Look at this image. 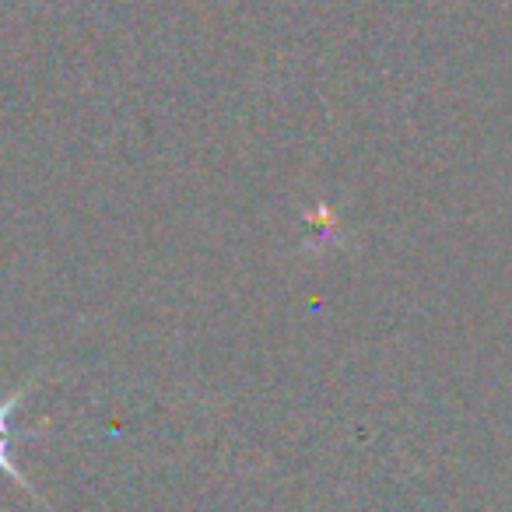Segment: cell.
<instances>
[{
  "label": "cell",
  "mask_w": 512,
  "mask_h": 512,
  "mask_svg": "<svg viewBox=\"0 0 512 512\" xmlns=\"http://www.w3.org/2000/svg\"><path fill=\"white\" fill-rule=\"evenodd\" d=\"M36 383H39V379H32V383H25L18 393H11L8 400H0V470H4V474H8L18 488L29 491L32 498H39V491L32 488L29 477H25L22 470L15 467V460H11V442H15V439H46V435H50L46 428H36V432H15V411L22 407V400L36 390Z\"/></svg>",
  "instance_id": "obj_1"
}]
</instances>
